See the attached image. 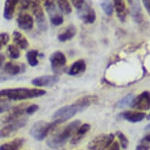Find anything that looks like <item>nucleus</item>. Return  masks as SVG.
<instances>
[{
	"mask_svg": "<svg viewBox=\"0 0 150 150\" xmlns=\"http://www.w3.org/2000/svg\"><path fill=\"white\" fill-rule=\"evenodd\" d=\"M46 91L37 88H18L4 89L0 91V102L6 101H22L27 99L40 98L46 94Z\"/></svg>",
	"mask_w": 150,
	"mask_h": 150,
	"instance_id": "1",
	"label": "nucleus"
},
{
	"mask_svg": "<svg viewBox=\"0 0 150 150\" xmlns=\"http://www.w3.org/2000/svg\"><path fill=\"white\" fill-rule=\"evenodd\" d=\"M80 125H81L80 120H74L69 123L65 127L54 134L47 140V145L52 149H57L64 145L69 138L73 136L77 128Z\"/></svg>",
	"mask_w": 150,
	"mask_h": 150,
	"instance_id": "2",
	"label": "nucleus"
},
{
	"mask_svg": "<svg viewBox=\"0 0 150 150\" xmlns=\"http://www.w3.org/2000/svg\"><path fill=\"white\" fill-rule=\"evenodd\" d=\"M57 125L59 124L54 120L51 123L42 120L37 121L30 129V134L36 141H42L51 131L55 130Z\"/></svg>",
	"mask_w": 150,
	"mask_h": 150,
	"instance_id": "3",
	"label": "nucleus"
},
{
	"mask_svg": "<svg viewBox=\"0 0 150 150\" xmlns=\"http://www.w3.org/2000/svg\"><path fill=\"white\" fill-rule=\"evenodd\" d=\"M79 112H81L80 108L76 102H74L71 105H65L56 111L53 115V120L60 125L72 118Z\"/></svg>",
	"mask_w": 150,
	"mask_h": 150,
	"instance_id": "4",
	"label": "nucleus"
},
{
	"mask_svg": "<svg viewBox=\"0 0 150 150\" xmlns=\"http://www.w3.org/2000/svg\"><path fill=\"white\" fill-rule=\"evenodd\" d=\"M115 139L113 134H102L97 136L88 144V150H106Z\"/></svg>",
	"mask_w": 150,
	"mask_h": 150,
	"instance_id": "5",
	"label": "nucleus"
},
{
	"mask_svg": "<svg viewBox=\"0 0 150 150\" xmlns=\"http://www.w3.org/2000/svg\"><path fill=\"white\" fill-rule=\"evenodd\" d=\"M29 7L35 17L37 25L40 29L42 31H47V24L40 0H29Z\"/></svg>",
	"mask_w": 150,
	"mask_h": 150,
	"instance_id": "6",
	"label": "nucleus"
},
{
	"mask_svg": "<svg viewBox=\"0 0 150 150\" xmlns=\"http://www.w3.org/2000/svg\"><path fill=\"white\" fill-rule=\"evenodd\" d=\"M28 121V118H20L17 120L13 121L11 123H7L5 127L0 129V138L10 137L11 134L17 132L18 130L24 127L27 124Z\"/></svg>",
	"mask_w": 150,
	"mask_h": 150,
	"instance_id": "7",
	"label": "nucleus"
},
{
	"mask_svg": "<svg viewBox=\"0 0 150 150\" xmlns=\"http://www.w3.org/2000/svg\"><path fill=\"white\" fill-rule=\"evenodd\" d=\"M130 106L138 110L147 111L150 108V92L144 91L133 99Z\"/></svg>",
	"mask_w": 150,
	"mask_h": 150,
	"instance_id": "8",
	"label": "nucleus"
},
{
	"mask_svg": "<svg viewBox=\"0 0 150 150\" xmlns=\"http://www.w3.org/2000/svg\"><path fill=\"white\" fill-rule=\"evenodd\" d=\"M50 62L51 64L52 70L56 74L60 73L63 70L67 62L65 55L62 52L56 51L50 57Z\"/></svg>",
	"mask_w": 150,
	"mask_h": 150,
	"instance_id": "9",
	"label": "nucleus"
},
{
	"mask_svg": "<svg viewBox=\"0 0 150 150\" xmlns=\"http://www.w3.org/2000/svg\"><path fill=\"white\" fill-rule=\"evenodd\" d=\"M26 108H27V104H21L19 105L13 107L9 110L10 111L9 113L3 119V123L4 124H7L20 119L25 113Z\"/></svg>",
	"mask_w": 150,
	"mask_h": 150,
	"instance_id": "10",
	"label": "nucleus"
},
{
	"mask_svg": "<svg viewBox=\"0 0 150 150\" xmlns=\"http://www.w3.org/2000/svg\"><path fill=\"white\" fill-rule=\"evenodd\" d=\"M59 81V77L55 75H46L35 78L32 80V84L35 86H50Z\"/></svg>",
	"mask_w": 150,
	"mask_h": 150,
	"instance_id": "11",
	"label": "nucleus"
},
{
	"mask_svg": "<svg viewBox=\"0 0 150 150\" xmlns=\"http://www.w3.org/2000/svg\"><path fill=\"white\" fill-rule=\"evenodd\" d=\"M18 27L23 30H31L34 25L33 17L26 13H21L17 19Z\"/></svg>",
	"mask_w": 150,
	"mask_h": 150,
	"instance_id": "12",
	"label": "nucleus"
},
{
	"mask_svg": "<svg viewBox=\"0 0 150 150\" xmlns=\"http://www.w3.org/2000/svg\"><path fill=\"white\" fill-rule=\"evenodd\" d=\"M79 10H82L81 12H79L80 17L86 24H92L96 20V13L93 8L90 7L84 4L83 7Z\"/></svg>",
	"mask_w": 150,
	"mask_h": 150,
	"instance_id": "13",
	"label": "nucleus"
},
{
	"mask_svg": "<svg viewBox=\"0 0 150 150\" xmlns=\"http://www.w3.org/2000/svg\"><path fill=\"white\" fill-rule=\"evenodd\" d=\"M91 130V125L89 123H84L83 125H80L77 128L76 132L71 137V145H76L85 137L86 134L88 133Z\"/></svg>",
	"mask_w": 150,
	"mask_h": 150,
	"instance_id": "14",
	"label": "nucleus"
},
{
	"mask_svg": "<svg viewBox=\"0 0 150 150\" xmlns=\"http://www.w3.org/2000/svg\"><path fill=\"white\" fill-rule=\"evenodd\" d=\"M25 66L24 64H19L17 63L12 62H6L4 66H3V70L6 73L10 76H16L18 74L21 73L25 71Z\"/></svg>",
	"mask_w": 150,
	"mask_h": 150,
	"instance_id": "15",
	"label": "nucleus"
},
{
	"mask_svg": "<svg viewBox=\"0 0 150 150\" xmlns=\"http://www.w3.org/2000/svg\"><path fill=\"white\" fill-rule=\"evenodd\" d=\"M121 116L130 123H138L145 119V113L136 111H126L121 113Z\"/></svg>",
	"mask_w": 150,
	"mask_h": 150,
	"instance_id": "16",
	"label": "nucleus"
},
{
	"mask_svg": "<svg viewBox=\"0 0 150 150\" xmlns=\"http://www.w3.org/2000/svg\"><path fill=\"white\" fill-rule=\"evenodd\" d=\"M86 64L85 61L83 59H79L75 62L69 68L68 73L70 76H77L79 74L83 73L86 71Z\"/></svg>",
	"mask_w": 150,
	"mask_h": 150,
	"instance_id": "17",
	"label": "nucleus"
},
{
	"mask_svg": "<svg viewBox=\"0 0 150 150\" xmlns=\"http://www.w3.org/2000/svg\"><path fill=\"white\" fill-rule=\"evenodd\" d=\"M20 0H6L5 6H4V13L3 16L6 20L12 19L13 13L15 12V9L17 7V3Z\"/></svg>",
	"mask_w": 150,
	"mask_h": 150,
	"instance_id": "18",
	"label": "nucleus"
},
{
	"mask_svg": "<svg viewBox=\"0 0 150 150\" xmlns=\"http://www.w3.org/2000/svg\"><path fill=\"white\" fill-rule=\"evenodd\" d=\"M24 138H16L0 146V150H20L25 144Z\"/></svg>",
	"mask_w": 150,
	"mask_h": 150,
	"instance_id": "19",
	"label": "nucleus"
},
{
	"mask_svg": "<svg viewBox=\"0 0 150 150\" xmlns=\"http://www.w3.org/2000/svg\"><path fill=\"white\" fill-rule=\"evenodd\" d=\"M13 42H14L15 45L17 47H19L20 49H27L29 46V42H28V40L20 32H17V31L13 32Z\"/></svg>",
	"mask_w": 150,
	"mask_h": 150,
	"instance_id": "20",
	"label": "nucleus"
},
{
	"mask_svg": "<svg viewBox=\"0 0 150 150\" xmlns=\"http://www.w3.org/2000/svg\"><path fill=\"white\" fill-rule=\"evenodd\" d=\"M113 4L119 19L121 21H124L127 15V9L124 0H113Z\"/></svg>",
	"mask_w": 150,
	"mask_h": 150,
	"instance_id": "21",
	"label": "nucleus"
},
{
	"mask_svg": "<svg viewBox=\"0 0 150 150\" xmlns=\"http://www.w3.org/2000/svg\"><path fill=\"white\" fill-rule=\"evenodd\" d=\"M76 35V28L74 25H69L64 30V32L58 35L57 39L61 42H65L71 40Z\"/></svg>",
	"mask_w": 150,
	"mask_h": 150,
	"instance_id": "22",
	"label": "nucleus"
},
{
	"mask_svg": "<svg viewBox=\"0 0 150 150\" xmlns=\"http://www.w3.org/2000/svg\"><path fill=\"white\" fill-rule=\"evenodd\" d=\"M39 55H40V53L35 50H32L28 52L26 54V57H27V61L30 66L35 67L39 64V61H38Z\"/></svg>",
	"mask_w": 150,
	"mask_h": 150,
	"instance_id": "23",
	"label": "nucleus"
},
{
	"mask_svg": "<svg viewBox=\"0 0 150 150\" xmlns=\"http://www.w3.org/2000/svg\"><path fill=\"white\" fill-rule=\"evenodd\" d=\"M57 3L58 7L62 13H64V14L71 13L72 9L69 0H57Z\"/></svg>",
	"mask_w": 150,
	"mask_h": 150,
	"instance_id": "24",
	"label": "nucleus"
},
{
	"mask_svg": "<svg viewBox=\"0 0 150 150\" xmlns=\"http://www.w3.org/2000/svg\"><path fill=\"white\" fill-rule=\"evenodd\" d=\"M98 1L105 14L108 15V16L112 14L113 6H112V4L111 3V0H98Z\"/></svg>",
	"mask_w": 150,
	"mask_h": 150,
	"instance_id": "25",
	"label": "nucleus"
},
{
	"mask_svg": "<svg viewBox=\"0 0 150 150\" xmlns=\"http://www.w3.org/2000/svg\"><path fill=\"white\" fill-rule=\"evenodd\" d=\"M8 56L11 59H17L21 56V52L19 47H17L16 45H9L7 48Z\"/></svg>",
	"mask_w": 150,
	"mask_h": 150,
	"instance_id": "26",
	"label": "nucleus"
},
{
	"mask_svg": "<svg viewBox=\"0 0 150 150\" xmlns=\"http://www.w3.org/2000/svg\"><path fill=\"white\" fill-rule=\"evenodd\" d=\"M134 98V96L133 94H131V93L127 94V96L123 98L120 101H119L118 106L119 107H125L127 105H130Z\"/></svg>",
	"mask_w": 150,
	"mask_h": 150,
	"instance_id": "27",
	"label": "nucleus"
},
{
	"mask_svg": "<svg viewBox=\"0 0 150 150\" xmlns=\"http://www.w3.org/2000/svg\"><path fill=\"white\" fill-rule=\"evenodd\" d=\"M116 136H117V138H119V140H120V143L121 147L123 148V149H127L128 147V145H129V141H128L127 138L124 135V134H123L121 131H117L116 132Z\"/></svg>",
	"mask_w": 150,
	"mask_h": 150,
	"instance_id": "28",
	"label": "nucleus"
},
{
	"mask_svg": "<svg viewBox=\"0 0 150 150\" xmlns=\"http://www.w3.org/2000/svg\"><path fill=\"white\" fill-rule=\"evenodd\" d=\"M42 1L45 9H46L49 13L52 12V11L55 9L54 0H42Z\"/></svg>",
	"mask_w": 150,
	"mask_h": 150,
	"instance_id": "29",
	"label": "nucleus"
},
{
	"mask_svg": "<svg viewBox=\"0 0 150 150\" xmlns=\"http://www.w3.org/2000/svg\"><path fill=\"white\" fill-rule=\"evenodd\" d=\"M10 41V36L7 33H1L0 34V50L3 49V47H5Z\"/></svg>",
	"mask_w": 150,
	"mask_h": 150,
	"instance_id": "30",
	"label": "nucleus"
},
{
	"mask_svg": "<svg viewBox=\"0 0 150 150\" xmlns=\"http://www.w3.org/2000/svg\"><path fill=\"white\" fill-rule=\"evenodd\" d=\"M50 21L55 26H59L64 22V19L63 17L61 16V15H55V16H53L50 19Z\"/></svg>",
	"mask_w": 150,
	"mask_h": 150,
	"instance_id": "31",
	"label": "nucleus"
},
{
	"mask_svg": "<svg viewBox=\"0 0 150 150\" xmlns=\"http://www.w3.org/2000/svg\"><path fill=\"white\" fill-rule=\"evenodd\" d=\"M38 109H39V105L33 104V105L28 106L26 111H25V113L28 114V115H32V114L35 113Z\"/></svg>",
	"mask_w": 150,
	"mask_h": 150,
	"instance_id": "32",
	"label": "nucleus"
},
{
	"mask_svg": "<svg viewBox=\"0 0 150 150\" xmlns=\"http://www.w3.org/2000/svg\"><path fill=\"white\" fill-rule=\"evenodd\" d=\"M10 109V105L6 102L0 103V114L3 113L5 112H8Z\"/></svg>",
	"mask_w": 150,
	"mask_h": 150,
	"instance_id": "33",
	"label": "nucleus"
},
{
	"mask_svg": "<svg viewBox=\"0 0 150 150\" xmlns=\"http://www.w3.org/2000/svg\"><path fill=\"white\" fill-rule=\"evenodd\" d=\"M71 2L72 3L74 6L76 8V9H78V10L81 9L83 7V6L85 4L84 0H71Z\"/></svg>",
	"mask_w": 150,
	"mask_h": 150,
	"instance_id": "34",
	"label": "nucleus"
},
{
	"mask_svg": "<svg viewBox=\"0 0 150 150\" xmlns=\"http://www.w3.org/2000/svg\"><path fill=\"white\" fill-rule=\"evenodd\" d=\"M150 145L146 142H142V143H141L140 145H138L136 147V150H149Z\"/></svg>",
	"mask_w": 150,
	"mask_h": 150,
	"instance_id": "35",
	"label": "nucleus"
},
{
	"mask_svg": "<svg viewBox=\"0 0 150 150\" xmlns=\"http://www.w3.org/2000/svg\"><path fill=\"white\" fill-rule=\"evenodd\" d=\"M106 150H120V144L117 142H115L112 143Z\"/></svg>",
	"mask_w": 150,
	"mask_h": 150,
	"instance_id": "36",
	"label": "nucleus"
},
{
	"mask_svg": "<svg viewBox=\"0 0 150 150\" xmlns=\"http://www.w3.org/2000/svg\"><path fill=\"white\" fill-rule=\"evenodd\" d=\"M29 7V0H23L21 3V10H27Z\"/></svg>",
	"mask_w": 150,
	"mask_h": 150,
	"instance_id": "37",
	"label": "nucleus"
},
{
	"mask_svg": "<svg viewBox=\"0 0 150 150\" xmlns=\"http://www.w3.org/2000/svg\"><path fill=\"white\" fill-rule=\"evenodd\" d=\"M142 3L147 10V12L150 15V0H142Z\"/></svg>",
	"mask_w": 150,
	"mask_h": 150,
	"instance_id": "38",
	"label": "nucleus"
},
{
	"mask_svg": "<svg viewBox=\"0 0 150 150\" xmlns=\"http://www.w3.org/2000/svg\"><path fill=\"white\" fill-rule=\"evenodd\" d=\"M6 57L3 54H0V69H3L4 66V62H5Z\"/></svg>",
	"mask_w": 150,
	"mask_h": 150,
	"instance_id": "39",
	"label": "nucleus"
},
{
	"mask_svg": "<svg viewBox=\"0 0 150 150\" xmlns=\"http://www.w3.org/2000/svg\"><path fill=\"white\" fill-rule=\"evenodd\" d=\"M142 142H145L146 143H150V134H149L145 137H144V138H143Z\"/></svg>",
	"mask_w": 150,
	"mask_h": 150,
	"instance_id": "40",
	"label": "nucleus"
},
{
	"mask_svg": "<svg viewBox=\"0 0 150 150\" xmlns=\"http://www.w3.org/2000/svg\"><path fill=\"white\" fill-rule=\"evenodd\" d=\"M8 79L7 77L4 76L3 75L0 74V81H4V80H6V79Z\"/></svg>",
	"mask_w": 150,
	"mask_h": 150,
	"instance_id": "41",
	"label": "nucleus"
},
{
	"mask_svg": "<svg viewBox=\"0 0 150 150\" xmlns=\"http://www.w3.org/2000/svg\"><path fill=\"white\" fill-rule=\"evenodd\" d=\"M147 120H150V112H149V115H148V116H147Z\"/></svg>",
	"mask_w": 150,
	"mask_h": 150,
	"instance_id": "42",
	"label": "nucleus"
},
{
	"mask_svg": "<svg viewBox=\"0 0 150 150\" xmlns=\"http://www.w3.org/2000/svg\"><path fill=\"white\" fill-rule=\"evenodd\" d=\"M145 129H146V130H147V129H150V124H149V125L145 127Z\"/></svg>",
	"mask_w": 150,
	"mask_h": 150,
	"instance_id": "43",
	"label": "nucleus"
},
{
	"mask_svg": "<svg viewBox=\"0 0 150 150\" xmlns=\"http://www.w3.org/2000/svg\"><path fill=\"white\" fill-rule=\"evenodd\" d=\"M128 1H130V0H128Z\"/></svg>",
	"mask_w": 150,
	"mask_h": 150,
	"instance_id": "44",
	"label": "nucleus"
}]
</instances>
